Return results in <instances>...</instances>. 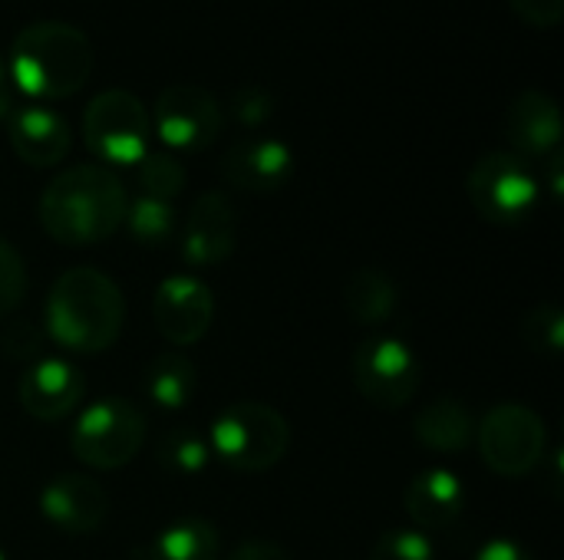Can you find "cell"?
Returning a JSON list of instances; mask_svg holds the SVG:
<instances>
[{"mask_svg": "<svg viewBox=\"0 0 564 560\" xmlns=\"http://www.w3.org/2000/svg\"><path fill=\"white\" fill-rule=\"evenodd\" d=\"M93 43L63 20H36L13 36L10 76L30 99L76 96L93 76Z\"/></svg>", "mask_w": 564, "mask_h": 560, "instance_id": "obj_3", "label": "cell"}, {"mask_svg": "<svg viewBox=\"0 0 564 560\" xmlns=\"http://www.w3.org/2000/svg\"><path fill=\"white\" fill-rule=\"evenodd\" d=\"M294 175V152L281 139H241L221 155V178L248 195L281 191Z\"/></svg>", "mask_w": 564, "mask_h": 560, "instance_id": "obj_15", "label": "cell"}, {"mask_svg": "<svg viewBox=\"0 0 564 560\" xmlns=\"http://www.w3.org/2000/svg\"><path fill=\"white\" fill-rule=\"evenodd\" d=\"M126 323V300L119 284L99 267H69L63 271L43 307V333L79 356L106 353Z\"/></svg>", "mask_w": 564, "mask_h": 560, "instance_id": "obj_2", "label": "cell"}, {"mask_svg": "<svg viewBox=\"0 0 564 560\" xmlns=\"http://www.w3.org/2000/svg\"><path fill=\"white\" fill-rule=\"evenodd\" d=\"M152 320L169 343L175 347L198 343L215 320V294L195 274L165 277L152 297Z\"/></svg>", "mask_w": 564, "mask_h": 560, "instance_id": "obj_11", "label": "cell"}, {"mask_svg": "<svg viewBox=\"0 0 564 560\" xmlns=\"http://www.w3.org/2000/svg\"><path fill=\"white\" fill-rule=\"evenodd\" d=\"M149 109L129 89H102L83 112L86 149L106 165H139L149 152Z\"/></svg>", "mask_w": 564, "mask_h": 560, "instance_id": "obj_8", "label": "cell"}, {"mask_svg": "<svg viewBox=\"0 0 564 560\" xmlns=\"http://www.w3.org/2000/svg\"><path fill=\"white\" fill-rule=\"evenodd\" d=\"M225 112L218 99L192 83H175L159 92L152 109V129L172 152H205L218 142Z\"/></svg>", "mask_w": 564, "mask_h": 560, "instance_id": "obj_10", "label": "cell"}, {"mask_svg": "<svg viewBox=\"0 0 564 560\" xmlns=\"http://www.w3.org/2000/svg\"><path fill=\"white\" fill-rule=\"evenodd\" d=\"M539 182H545L549 185V191H552V198L558 201L564 195V155L562 149L558 152H552L549 158H545V178H539Z\"/></svg>", "mask_w": 564, "mask_h": 560, "instance_id": "obj_34", "label": "cell"}, {"mask_svg": "<svg viewBox=\"0 0 564 560\" xmlns=\"http://www.w3.org/2000/svg\"><path fill=\"white\" fill-rule=\"evenodd\" d=\"M473 560H535V558H532V551H529L525 545H519V541H512V538H492V541H486V545L476 551V558Z\"/></svg>", "mask_w": 564, "mask_h": 560, "instance_id": "obj_32", "label": "cell"}, {"mask_svg": "<svg viewBox=\"0 0 564 560\" xmlns=\"http://www.w3.org/2000/svg\"><path fill=\"white\" fill-rule=\"evenodd\" d=\"M132 234V241L145 244V248H162L175 238L178 218L172 201H159L149 195H139L135 201H129L126 221H122Z\"/></svg>", "mask_w": 564, "mask_h": 560, "instance_id": "obj_23", "label": "cell"}, {"mask_svg": "<svg viewBox=\"0 0 564 560\" xmlns=\"http://www.w3.org/2000/svg\"><path fill=\"white\" fill-rule=\"evenodd\" d=\"M129 211L122 178L106 165H73L53 175L40 195L43 231L66 248H89L112 238Z\"/></svg>", "mask_w": 564, "mask_h": 560, "instance_id": "obj_1", "label": "cell"}, {"mask_svg": "<svg viewBox=\"0 0 564 560\" xmlns=\"http://www.w3.org/2000/svg\"><path fill=\"white\" fill-rule=\"evenodd\" d=\"M7 135H10V149L17 152V158H23L33 168L59 165L73 145L69 122L46 106L13 109V116L7 119Z\"/></svg>", "mask_w": 564, "mask_h": 560, "instance_id": "obj_17", "label": "cell"}, {"mask_svg": "<svg viewBox=\"0 0 564 560\" xmlns=\"http://www.w3.org/2000/svg\"><path fill=\"white\" fill-rule=\"evenodd\" d=\"M83 393H86V380L79 366L63 356L33 360L17 383V399L23 413L40 422L66 419L83 403Z\"/></svg>", "mask_w": 564, "mask_h": 560, "instance_id": "obj_12", "label": "cell"}, {"mask_svg": "<svg viewBox=\"0 0 564 560\" xmlns=\"http://www.w3.org/2000/svg\"><path fill=\"white\" fill-rule=\"evenodd\" d=\"M476 416L456 396H440L426 403L413 419V436L423 449L443 455H463L476 446Z\"/></svg>", "mask_w": 564, "mask_h": 560, "instance_id": "obj_19", "label": "cell"}, {"mask_svg": "<svg viewBox=\"0 0 564 560\" xmlns=\"http://www.w3.org/2000/svg\"><path fill=\"white\" fill-rule=\"evenodd\" d=\"M506 139L509 152L519 158H549L562 149V109L552 92L525 89L512 99L506 112Z\"/></svg>", "mask_w": 564, "mask_h": 560, "instance_id": "obj_16", "label": "cell"}, {"mask_svg": "<svg viewBox=\"0 0 564 560\" xmlns=\"http://www.w3.org/2000/svg\"><path fill=\"white\" fill-rule=\"evenodd\" d=\"M466 512V488L449 469H423L406 485V515L416 531H449Z\"/></svg>", "mask_w": 564, "mask_h": 560, "instance_id": "obj_18", "label": "cell"}, {"mask_svg": "<svg viewBox=\"0 0 564 560\" xmlns=\"http://www.w3.org/2000/svg\"><path fill=\"white\" fill-rule=\"evenodd\" d=\"M208 449L235 472H268L288 455L291 426L274 406L241 399L212 419Z\"/></svg>", "mask_w": 564, "mask_h": 560, "instance_id": "obj_4", "label": "cell"}, {"mask_svg": "<svg viewBox=\"0 0 564 560\" xmlns=\"http://www.w3.org/2000/svg\"><path fill=\"white\" fill-rule=\"evenodd\" d=\"M135 178H139L142 195L159 198V201H172L185 188V165L172 152L149 149L135 165Z\"/></svg>", "mask_w": 564, "mask_h": 560, "instance_id": "obj_24", "label": "cell"}, {"mask_svg": "<svg viewBox=\"0 0 564 560\" xmlns=\"http://www.w3.org/2000/svg\"><path fill=\"white\" fill-rule=\"evenodd\" d=\"M26 297V264L20 251L0 238V317L13 314Z\"/></svg>", "mask_w": 564, "mask_h": 560, "instance_id": "obj_29", "label": "cell"}, {"mask_svg": "<svg viewBox=\"0 0 564 560\" xmlns=\"http://www.w3.org/2000/svg\"><path fill=\"white\" fill-rule=\"evenodd\" d=\"M400 290L380 267H360L344 284V310L360 327H383L397 314Z\"/></svg>", "mask_w": 564, "mask_h": 560, "instance_id": "obj_20", "label": "cell"}, {"mask_svg": "<svg viewBox=\"0 0 564 560\" xmlns=\"http://www.w3.org/2000/svg\"><path fill=\"white\" fill-rule=\"evenodd\" d=\"M0 560H7V554H3V551H0Z\"/></svg>", "mask_w": 564, "mask_h": 560, "instance_id": "obj_36", "label": "cell"}, {"mask_svg": "<svg viewBox=\"0 0 564 560\" xmlns=\"http://www.w3.org/2000/svg\"><path fill=\"white\" fill-rule=\"evenodd\" d=\"M228 560H291V554L284 548L271 545V541H248Z\"/></svg>", "mask_w": 564, "mask_h": 560, "instance_id": "obj_33", "label": "cell"}, {"mask_svg": "<svg viewBox=\"0 0 564 560\" xmlns=\"http://www.w3.org/2000/svg\"><path fill=\"white\" fill-rule=\"evenodd\" d=\"M40 512L56 531L79 538V535H93L102 528V521L109 515V495L96 479L66 472L43 485Z\"/></svg>", "mask_w": 564, "mask_h": 560, "instance_id": "obj_14", "label": "cell"}, {"mask_svg": "<svg viewBox=\"0 0 564 560\" xmlns=\"http://www.w3.org/2000/svg\"><path fill=\"white\" fill-rule=\"evenodd\" d=\"M145 442V416L126 396H102L89 403L73 429H69V452L76 462L96 472H112L129 465Z\"/></svg>", "mask_w": 564, "mask_h": 560, "instance_id": "obj_5", "label": "cell"}, {"mask_svg": "<svg viewBox=\"0 0 564 560\" xmlns=\"http://www.w3.org/2000/svg\"><path fill=\"white\" fill-rule=\"evenodd\" d=\"M522 340L535 350V353H549L558 356L564 347V310L555 300H542L539 307H532L522 320Z\"/></svg>", "mask_w": 564, "mask_h": 560, "instance_id": "obj_26", "label": "cell"}, {"mask_svg": "<svg viewBox=\"0 0 564 560\" xmlns=\"http://www.w3.org/2000/svg\"><path fill=\"white\" fill-rule=\"evenodd\" d=\"M466 191L479 218L502 228L529 221L542 201V182L532 172V165L506 149L486 152L473 165Z\"/></svg>", "mask_w": 564, "mask_h": 560, "instance_id": "obj_6", "label": "cell"}, {"mask_svg": "<svg viewBox=\"0 0 564 560\" xmlns=\"http://www.w3.org/2000/svg\"><path fill=\"white\" fill-rule=\"evenodd\" d=\"M0 89H3V56H0Z\"/></svg>", "mask_w": 564, "mask_h": 560, "instance_id": "obj_35", "label": "cell"}, {"mask_svg": "<svg viewBox=\"0 0 564 560\" xmlns=\"http://www.w3.org/2000/svg\"><path fill=\"white\" fill-rule=\"evenodd\" d=\"M238 241V215L225 191H202L182 228V261L188 267H215L231 257Z\"/></svg>", "mask_w": 564, "mask_h": 560, "instance_id": "obj_13", "label": "cell"}, {"mask_svg": "<svg viewBox=\"0 0 564 560\" xmlns=\"http://www.w3.org/2000/svg\"><path fill=\"white\" fill-rule=\"evenodd\" d=\"M221 538L218 528L205 518H182L162 528L149 545L145 560H218Z\"/></svg>", "mask_w": 564, "mask_h": 560, "instance_id": "obj_22", "label": "cell"}, {"mask_svg": "<svg viewBox=\"0 0 564 560\" xmlns=\"http://www.w3.org/2000/svg\"><path fill=\"white\" fill-rule=\"evenodd\" d=\"M350 376L357 393L387 413L410 406L423 383V366L413 347L400 337H367L350 360Z\"/></svg>", "mask_w": 564, "mask_h": 560, "instance_id": "obj_9", "label": "cell"}, {"mask_svg": "<svg viewBox=\"0 0 564 560\" xmlns=\"http://www.w3.org/2000/svg\"><path fill=\"white\" fill-rule=\"evenodd\" d=\"M208 459H212L208 439H202L195 432H169L159 442V465L175 475H198V472H205Z\"/></svg>", "mask_w": 564, "mask_h": 560, "instance_id": "obj_25", "label": "cell"}, {"mask_svg": "<svg viewBox=\"0 0 564 560\" xmlns=\"http://www.w3.org/2000/svg\"><path fill=\"white\" fill-rule=\"evenodd\" d=\"M3 353L13 360H40V347H43V330H36L33 323H10V330L0 340Z\"/></svg>", "mask_w": 564, "mask_h": 560, "instance_id": "obj_30", "label": "cell"}, {"mask_svg": "<svg viewBox=\"0 0 564 560\" xmlns=\"http://www.w3.org/2000/svg\"><path fill=\"white\" fill-rule=\"evenodd\" d=\"M512 10L519 13V20H525L529 26H558L564 17V0H509Z\"/></svg>", "mask_w": 564, "mask_h": 560, "instance_id": "obj_31", "label": "cell"}, {"mask_svg": "<svg viewBox=\"0 0 564 560\" xmlns=\"http://www.w3.org/2000/svg\"><path fill=\"white\" fill-rule=\"evenodd\" d=\"M476 446L489 472L499 479H525L542 469L549 455V429L535 409L502 403L476 426Z\"/></svg>", "mask_w": 564, "mask_h": 560, "instance_id": "obj_7", "label": "cell"}, {"mask_svg": "<svg viewBox=\"0 0 564 560\" xmlns=\"http://www.w3.org/2000/svg\"><path fill=\"white\" fill-rule=\"evenodd\" d=\"M370 560H436V548L430 535L416 528H390L377 538Z\"/></svg>", "mask_w": 564, "mask_h": 560, "instance_id": "obj_27", "label": "cell"}, {"mask_svg": "<svg viewBox=\"0 0 564 560\" xmlns=\"http://www.w3.org/2000/svg\"><path fill=\"white\" fill-rule=\"evenodd\" d=\"M278 109V99L271 89L258 86V83H248V86H238L228 99V116L238 122V125H248V129H258L264 125Z\"/></svg>", "mask_w": 564, "mask_h": 560, "instance_id": "obj_28", "label": "cell"}, {"mask_svg": "<svg viewBox=\"0 0 564 560\" xmlns=\"http://www.w3.org/2000/svg\"><path fill=\"white\" fill-rule=\"evenodd\" d=\"M142 393L159 409H169V413L185 409L195 399V393H198V370H195V363L185 353L165 350V353L152 356V363L145 366Z\"/></svg>", "mask_w": 564, "mask_h": 560, "instance_id": "obj_21", "label": "cell"}]
</instances>
